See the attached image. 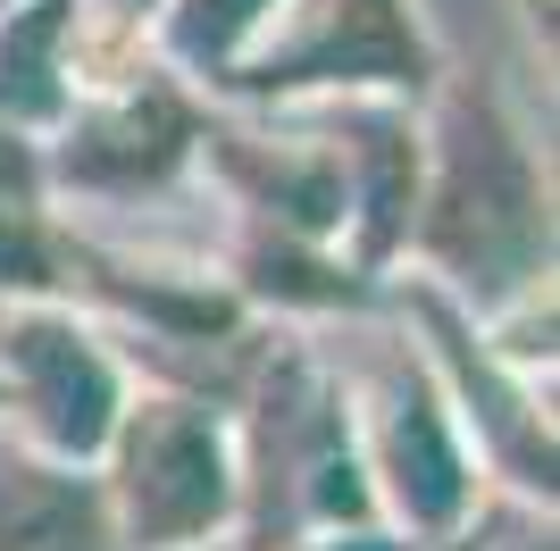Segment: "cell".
<instances>
[{"instance_id": "1", "label": "cell", "mask_w": 560, "mask_h": 551, "mask_svg": "<svg viewBox=\"0 0 560 551\" xmlns=\"http://www.w3.org/2000/svg\"><path fill=\"white\" fill-rule=\"evenodd\" d=\"M435 243L486 284H502V276H518L536 259V192H527V167L511 160V142L493 126H460Z\"/></svg>"}, {"instance_id": "2", "label": "cell", "mask_w": 560, "mask_h": 551, "mask_svg": "<svg viewBox=\"0 0 560 551\" xmlns=\"http://www.w3.org/2000/svg\"><path fill=\"white\" fill-rule=\"evenodd\" d=\"M126 484H135V518L151 535H192L210 527L218 502H226V477H218V435L185 410L142 418L135 452H126Z\"/></svg>"}, {"instance_id": "3", "label": "cell", "mask_w": 560, "mask_h": 551, "mask_svg": "<svg viewBox=\"0 0 560 551\" xmlns=\"http://www.w3.org/2000/svg\"><path fill=\"white\" fill-rule=\"evenodd\" d=\"M9 343H18L34 392H43L50 435L75 443V452H93V443L109 435V367L75 343V335H59V326H25V335H9Z\"/></svg>"}, {"instance_id": "4", "label": "cell", "mask_w": 560, "mask_h": 551, "mask_svg": "<svg viewBox=\"0 0 560 551\" xmlns=\"http://www.w3.org/2000/svg\"><path fill=\"white\" fill-rule=\"evenodd\" d=\"M176 142H185V117L167 109V101H135V109L101 117L93 134L75 142V176L93 184H135V176H160L167 160H176Z\"/></svg>"}, {"instance_id": "5", "label": "cell", "mask_w": 560, "mask_h": 551, "mask_svg": "<svg viewBox=\"0 0 560 551\" xmlns=\"http://www.w3.org/2000/svg\"><path fill=\"white\" fill-rule=\"evenodd\" d=\"M93 509L59 477H34L25 459H0V551H84Z\"/></svg>"}, {"instance_id": "6", "label": "cell", "mask_w": 560, "mask_h": 551, "mask_svg": "<svg viewBox=\"0 0 560 551\" xmlns=\"http://www.w3.org/2000/svg\"><path fill=\"white\" fill-rule=\"evenodd\" d=\"M410 75L419 68V43L401 34V17H394V0H351V9H335V25H327V43L318 50H302L284 75Z\"/></svg>"}, {"instance_id": "7", "label": "cell", "mask_w": 560, "mask_h": 551, "mask_svg": "<svg viewBox=\"0 0 560 551\" xmlns=\"http://www.w3.org/2000/svg\"><path fill=\"white\" fill-rule=\"evenodd\" d=\"M394 468H401V502H410V518H452V502H460V459H452L444 426H435L419 401L394 418Z\"/></svg>"}, {"instance_id": "8", "label": "cell", "mask_w": 560, "mask_h": 551, "mask_svg": "<svg viewBox=\"0 0 560 551\" xmlns=\"http://www.w3.org/2000/svg\"><path fill=\"white\" fill-rule=\"evenodd\" d=\"M50 34H59V9H34L25 25H9V43H0V109H25V117H43L50 109Z\"/></svg>"}, {"instance_id": "9", "label": "cell", "mask_w": 560, "mask_h": 551, "mask_svg": "<svg viewBox=\"0 0 560 551\" xmlns=\"http://www.w3.org/2000/svg\"><path fill=\"white\" fill-rule=\"evenodd\" d=\"M268 0H192V17H185V50H226L243 25L259 17Z\"/></svg>"}, {"instance_id": "10", "label": "cell", "mask_w": 560, "mask_h": 551, "mask_svg": "<svg viewBox=\"0 0 560 551\" xmlns=\"http://www.w3.org/2000/svg\"><path fill=\"white\" fill-rule=\"evenodd\" d=\"M0 276H18V284H43V251H34L25 234H0Z\"/></svg>"}, {"instance_id": "11", "label": "cell", "mask_w": 560, "mask_h": 551, "mask_svg": "<svg viewBox=\"0 0 560 551\" xmlns=\"http://www.w3.org/2000/svg\"><path fill=\"white\" fill-rule=\"evenodd\" d=\"M18 176H25V160L9 151V142H0V184H18Z\"/></svg>"}, {"instance_id": "12", "label": "cell", "mask_w": 560, "mask_h": 551, "mask_svg": "<svg viewBox=\"0 0 560 551\" xmlns=\"http://www.w3.org/2000/svg\"><path fill=\"white\" fill-rule=\"evenodd\" d=\"M351 551H385V543H351Z\"/></svg>"}]
</instances>
